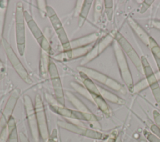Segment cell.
I'll list each match as a JSON object with an SVG mask.
<instances>
[{
	"label": "cell",
	"mask_w": 160,
	"mask_h": 142,
	"mask_svg": "<svg viewBox=\"0 0 160 142\" xmlns=\"http://www.w3.org/2000/svg\"><path fill=\"white\" fill-rule=\"evenodd\" d=\"M113 47L121 78L124 83L126 84L129 91L131 93H134V84L133 79L124 53L116 40L114 43Z\"/></svg>",
	"instance_id": "6da1fadb"
},
{
	"label": "cell",
	"mask_w": 160,
	"mask_h": 142,
	"mask_svg": "<svg viewBox=\"0 0 160 142\" xmlns=\"http://www.w3.org/2000/svg\"><path fill=\"white\" fill-rule=\"evenodd\" d=\"M77 69L79 72L84 73L89 78L101 83L114 91L121 92L122 94L126 93V89L119 82L99 71L81 65L77 67Z\"/></svg>",
	"instance_id": "7a4b0ae2"
},
{
	"label": "cell",
	"mask_w": 160,
	"mask_h": 142,
	"mask_svg": "<svg viewBox=\"0 0 160 142\" xmlns=\"http://www.w3.org/2000/svg\"><path fill=\"white\" fill-rule=\"evenodd\" d=\"M24 11L23 5L21 2L16 4L15 21H16V39L18 52L22 56L25 51V26H24Z\"/></svg>",
	"instance_id": "3957f363"
},
{
	"label": "cell",
	"mask_w": 160,
	"mask_h": 142,
	"mask_svg": "<svg viewBox=\"0 0 160 142\" xmlns=\"http://www.w3.org/2000/svg\"><path fill=\"white\" fill-rule=\"evenodd\" d=\"M57 124L59 126V127L62 129H64L70 132L78 134L82 136H85L86 138H91V139H98V140H105L108 139L109 136L96 130H94L92 129L85 128L84 126H79L66 121L58 120L57 121Z\"/></svg>",
	"instance_id": "277c9868"
},
{
	"label": "cell",
	"mask_w": 160,
	"mask_h": 142,
	"mask_svg": "<svg viewBox=\"0 0 160 142\" xmlns=\"http://www.w3.org/2000/svg\"><path fill=\"white\" fill-rule=\"evenodd\" d=\"M1 43L2 44L6 55L12 66H13L14 69H15L16 72L26 83L29 84H32L33 81L31 78L28 72L26 71V69L20 61V60L18 58L15 52L11 46L10 44L4 38L2 39Z\"/></svg>",
	"instance_id": "5b68a950"
},
{
	"label": "cell",
	"mask_w": 160,
	"mask_h": 142,
	"mask_svg": "<svg viewBox=\"0 0 160 142\" xmlns=\"http://www.w3.org/2000/svg\"><path fill=\"white\" fill-rule=\"evenodd\" d=\"M117 31L112 30L101 38H99L94 43L92 49L83 58L81 61V66H84L86 64L93 60L99 54H101L109 44L115 40V36Z\"/></svg>",
	"instance_id": "8992f818"
},
{
	"label": "cell",
	"mask_w": 160,
	"mask_h": 142,
	"mask_svg": "<svg viewBox=\"0 0 160 142\" xmlns=\"http://www.w3.org/2000/svg\"><path fill=\"white\" fill-rule=\"evenodd\" d=\"M34 109L40 137L42 138L44 142H47L49 138L50 134L49 132L44 106L42 98L39 94H36L35 97Z\"/></svg>",
	"instance_id": "52a82bcc"
},
{
	"label": "cell",
	"mask_w": 160,
	"mask_h": 142,
	"mask_svg": "<svg viewBox=\"0 0 160 142\" xmlns=\"http://www.w3.org/2000/svg\"><path fill=\"white\" fill-rule=\"evenodd\" d=\"M49 107L52 112L66 118L98 123L97 118L92 113H82L78 110L67 108L65 106L52 104H49Z\"/></svg>",
	"instance_id": "ba28073f"
},
{
	"label": "cell",
	"mask_w": 160,
	"mask_h": 142,
	"mask_svg": "<svg viewBox=\"0 0 160 142\" xmlns=\"http://www.w3.org/2000/svg\"><path fill=\"white\" fill-rule=\"evenodd\" d=\"M47 16H48L54 29L57 34L58 39L63 48L64 51H67L71 50L70 48V41H69L68 36L66 33V31L64 29L62 24L61 23L59 17L56 14L54 9L49 6H47L46 7Z\"/></svg>",
	"instance_id": "9c48e42d"
},
{
	"label": "cell",
	"mask_w": 160,
	"mask_h": 142,
	"mask_svg": "<svg viewBox=\"0 0 160 142\" xmlns=\"http://www.w3.org/2000/svg\"><path fill=\"white\" fill-rule=\"evenodd\" d=\"M23 100L26 114L33 141L39 142L41 137L35 113L34 105L33 104L32 99L30 98V96L27 94L24 96Z\"/></svg>",
	"instance_id": "30bf717a"
},
{
	"label": "cell",
	"mask_w": 160,
	"mask_h": 142,
	"mask_svg": "<svg viewBox=\"0 0 160 142\" xmlns=\"http://www.w3.org/2000/svg\"><path fill=\"white\" fill-rule=\"evenodd\" d=\"M141 60L143 73L146 76V79L147 81L148 86L151 88L157 105L160 109V86L159 85L158 81L146 58L144 56H141Z\"/></svg>",
	"instance_id": "8fae6325"
},
{
	"label": "cell",
	"mask_w": 160,
	"mask_h": 142,
	"mask_svg": "<svg viewBox=\"0 0 160 142\" xmlns=\"http://www.w3.org/2000/svg\"><path fill=\"white\" fill-rule=\"evenodd\" d=\"M24 19L30 31L41 46V49L49 55L51 54L52 53V49L49 41L44 36L42 32L34 21L31 15L27 11H24Z\"/></svg>",
	"instance_id": "7c38bea8"
},
{
	"label": "cell",
	"mask_w": 160,
	"mask_h": 142,
	"mask_svg": "<svg viewBox=\"0 0 160 142\" xmlns=\"http://www.w3.org/2000/svg\"><path fill=\"white\" fill-rule=\"evenodd\" d=\"M49 74L52 85L56 99L61 106H65L64 93L59 75V72L55 63L52 60L50 61L49 67Z\"/></svg>",
	"instance_id": "4fadbf2b"
},
{
	"label": "cell",
	"mask_w": 160,
	"mask_h": 142,
	"mask_svg": "<svg viewBox=\"0 0 160 142\" xmlns=\"http://www.w3.org/2000/svg\"><path fill=\"white\" fill-rule=\"evenodd\" d=\"M115 40L117 41L121 49L124 53H125L127 56L130 58L133 64L136 66V69L143 73V69L141 63V58L139 56L135 49L131 46V44L127 41V39L118 31H117L115 36Z\"/></svg>",
	"instance_id": "5bb4252c"
},
{
	"label": "cell",
	"mask_w": 160,
	"mask_h": 142,
	"mask_svg": "<svg viewBox=\"0 0 160 142\" xmlns=\"http://www.w3.org/2000/svg\"><path fill=\"white\" fill-rule=\"evenodd\" d=\"M20 96V89L15 88L11 93L0 117V130L7 126L8 121L12 116V113Z\"/></svg>",
	"instance_id": "9a60e30c"
},
{
	"label": "cell",
	"mask_w": 160,
	"mask_h": 142,
	"mask_svg": "<svg viewBox=\"0 0 160 142\" xmlns=\"http://www.w3.org/2000/svg\"><path fill=\"white\" fill-rule=\"evenodd\" d=\"M94 43L86 46L75 48L67 51H63L55 55L53 58L59 61H66L76 58L85 56L92 48Z\"/></svg>",
	"instance_id": "2e32d148"
},
{
	"label": "cell",
	"mask_w": 160,
	"mask_h": 142,
	"mask_svg": "<svg viewBox=\"0 0 160 142\" xmlns=\"http://www.w3.org/2000/svg\"><path fill=\"white\" fill-rule=\"evenodd\" d=\"M101 36V33L99 32H94L93 33L86 35L79 38L70 41V48L71 49L81 48L88 46L89 44L96 43Z\"/></svg>",
	"instance_id": "e0dca14e"
},
{
	"label": "cell",
	"mask_w": 160,
	"mask_h": 142,
	"mask_svg": "<svg viewBox=\"0 0 160 142\" xmlns=\"http://www.w3.org/2000/svg\"><path fill=\"white\" fill-rule=\"evenodd\" d=\"M128 23L134 32L138 35L140 39L145 44L146 46H149V36L148 34L142 28V27L131 17H129L127 19Z\"/></svg>",
	"instance_id": "ac0fdd59"
},
{
	"label": "cell",
	"mask_w": 160,
	"mask_h": 142,
	"mask_svg": "<svg viewBox=\"0 0 160 142\" xmlns=\"http://www.w3.org/2000/svg\"><path fill=\"white\" fill-rule=\"evenodd\" d=\"M49 55L43 50H41L40 61H39V74L40 76L46 78L49 74V67L50 64Z\"/></svg>",
	"instance_id": "d6986e66"
},
{
	"label": "cell",
	"mask_w": 160,
	"mask_h": 142,
	"mask_svg": "<svg viewBox=\"0 0 160 142\" xmlns=\"http://www.w3.org/2000/svg\"><path fill=\"white\" fill-rule=\"evenodd\" d=\"M65 94L67 96L68 100L78 109V111L82 113H91L88 107L71 92L66 91Z\"/></svg>",
	"instance_id": "ffe728a7"
},
{
	"label": "cell",
	"mask_w": 160,
	"mask_h": 142,
	"mask_svg": "<svg viewBox=\"0 0 160 142\" xmlns=\"http://www.w3.org/2000/svg\"><path fill=\"white\" fill-rule=\"evenodd\" d=\"M98 88L99 89V91L101 94V96L103 97V98L106 100H108L110 102H112L113 103L118 104H124L126 101L121 98L119 97L116 94L110 92L109 91H108L107 89L101 88L99 86H98Z\"/></svg>",
	"instance_id": "44dd1931"
},
{
	"label": "cell",
	"mask_w": 160,
	"mask_h": 142,
	"mask_svg": "<svg viewBox=\"0 0 160 142\" xmlns=\"http://www.w3.org/2000/svg\"><path fill=\"white\" fill-rule=\"evenodd\" d=\"M92 2L93 1L91 0L84 1L79 12V21H78V26L79 28H81L84 25V23L86 21V18L88 16Z\"/></svg>",
	"instance_id": "7402d4cb"
},
{
	"label": "cell",
	"mask_w": 160,
	"mask_h": 142,
	"mask_svg": "<svg viewBox=\"0 0 160 142\" xmlns=\"http://www.w3.org/2000/svg\"><path fill=\"white\" fill-rule=\"evenodd\" d=\"M8 142H19V134L18 133L16 121L14 117L12 116L8 123Z\"/></svg>",
	"instance_id": "603a6c76"
},
{
	"label": "cell",
	"mask_w": 160,
	"mask_h": 142,
	"mask_svg": "<svg viewBox=\"0 0 160 142\" xmlns=\"http://www.w3.org/2000/svg\"><path fill=\"white\" fill-rule=\"evenodd\" d=\"M8 3L9 1L7 0L0 1V45L3 39L2 34L6 19V11L8 6Z\"/></svg>",
	"instance_id": "cb8c5ba5"
},
{
	"label": "cell",
	"mask_w": 160,
	"mask_h": 142,
	"mask_svg": "<svg viewBox=\"0 0 160 142\" xmlns=\"http://www.w3.org/2000/svg\"><path fill=\"white\" fill-rule=\"evenodd\" d=\"M149 47L151 49V53L160 73V46L151 36L149 37Z\"/></svg>",
	"instance_id": "d4e9b609"
},
{
	"label": "cell",
	"mask_w": 160,
	"mask_h": 142,
	"mask_svg": "<svg viewBox=\"0 0 160 142\" xmlns=\"http://www.w3.org/2000/svg\"><path fill=\"white\" fill-rule=\"evenodd\" d=\"M70 84L76 91H78L81 94L83 95L84 96L86 97L89 99H91L92 101V99L91 97V95L89 94V92L88 91V90L86 89V88L84 86H82L81 84H80L78 83L75 82V81H71L70 83Z\"/></svg>",
	"instance_id": "484cf974"
},
{
	"label": "cell",
	"mask_w": 160,
	"mask_h": 142,
	"mask_svg": "<svg viewBox=\"0 0 160 142\" xmlns=\"http://www.w3.org/2000/svg\"><path fill=\"white\" fill-rule=\"evenodd\" d=\"M104 3L107 18L109 21H111L113 15V1L112 0H105Z\"/></svg>",
	"instance_id": "4316f807"
},
{
	"label": "cell",
	"mask_w": 160,
	"mask_h": 142,
	"mask_svg": "<svg viewBox=\"0 0 160 142\" xmlns=\"http://www.w3.org/2000/svg\"><path fill=\"white\" fill-rule=\"evenodd\" d=\"M143 134L147 141L149 142H160V138L154 134L152 132H149L146 129L143 131Z\"/></svg>",
	"instance_id": "83f0119b"
},
{
	"label": "cell",
	"mask_w": 160,
	"mask_h": 142,
	"mask_svg": "<svg viewBox=\"0 0 160 142\" xmlns=\"http://www.w3.org/2000/svg\"><path fill=\"white\" fill-rule=\"evenodd\" d=\"M46 1L44 0H41V1H37V4L39 8V10L42 15V17L45 18L47 16V12H46V7L47 4L46 3Z\"/></svg>",
	"instance_id": "f1b7e54d"
},
{
	"label": "cell",
	"mask_w": 160,
	"mask_h": 142,
	"mask_svg": "<svg viewBox=\"0 0 160 142\" xmlns=\"http://www.w3.org/2000/svg\"><path fill=\"white\" fill-rule=\"evenodd\" d=\"M8 129L7 126L3 128L0 130V142H7L8 140Z\"/></svg>",
	"instance_id": "f546056e"
},
{
	"label": "cell",
	"mask_w": 160,
	"mask_h": 142,
	"mask_svg": "<svg viewBox=\"0 0 160 142\" xmlns=\"http://www.w3.org/2000/svg\"><path fill=\"white\" fill-rule=\"evenodd\" d=\"M146 79H143L140 83H138L137 84L134 86V92L138 93L141 90L144 89L145 88L149 86L148 83H146Z\"/></svg>",
	"instance_id": "4dcf8cb0"
},
{
	"label": "cell",
	"mask_w": 160,
	"mask_h": 142,
	"mask_svg": "<svg viewBox=\"0 0 160 142\" xmlns=\"http://www.w3.org/2000/svg\"><path fill=\"white\" fill-rule=\"evenodd\" d=\"M101 1H96V4H95V9H94V19H96L99 18V16L101 14L102 8V4L101 3Z\"/></svg>",
	"instance_id": "1f68e13d"
},
{
	"label": "cell",
	"mask_w": 160,
	"mask_h": 142,
	"mask_svg": "<svg viewBox=\"0 0 160 142\" xmlns=\"http://www.w3.org/2000/svg\"><path fill=\"white\" fill-rule=\"evenodd\" d=\"M154 2L153 0H148V1H144L143 3L142 4V6L140 9V13L141 14L144 13L145 11H147V9L149 8V6L152 4V3Z\"/></svg>",
	"instance_id": "d6a6232c"
},
{
	"label": "cell",
	"mask_w": 160,
	"mask_h": 142,
	"mask_svg": "<svg viewBox=\"0 0 160 142\" xmlns=\"http://www.w3.org/2000/svg\"><path fill=\"white\" fill-rule=\"evenodd\" d=\"M58 141V131L56 129H54L50 134L49 138L47 142H57Z\"/></svg>",
	"instance_id": "836d02e7"
},
{
	"label": "cell",
	"mask_w": 160,
	"mask_h": 142,
	"mask_svg": "<svg viewBox=\"0 0 160 142\" xmlns=\"http://www.w3.org/2000/svg\"><path fill=\"white\" fill-rule=\"evenodd\" d=\"M117 137H118V131L117 130H114L109 135L108 138L107 139V142H116Z\"/></svg>",
	"instance_id": "e575fe53"
},
{
	"label": "cell",
	"mask_w": 160,
	"mask_h": 142,
	"mask_svg": "<svg viewBox=\"0 0 160 142\" xmlns=\"http://www.w3.org/2000/svg\"><path fill=\"white\" fill-rule=\"evenodd\" d=\"M150 129L154 134L160 138V128H159L155 124H152L150 126Z\"/></svg>",
	"instance_id": "d590c367"
},
{
	"label": "cell",
	"mask_w": 160,
	"mask_h": 142,
	"mask_svg": "<svg viewBox=\"0 0 160 142\" xmlns=\"http://www.w3.org/2000/svg\"><path fill=\"white\" fill-rule=\"evenodd\" d=\"M153 118L156 123V125L160 128V113L157 110H154L152 112Z\"/></svg>",
	"instance_id": "8d00e7d4"
},
{
	"label": "cell",
	"mask_w": 160,
	"mask_h": 142,
	"mask_svg": "<svg viewBox=\"0 0 160 142\" xmlns=\"http://www.w3.org/2000/svg\"><path fill=\"white\" fill-rule=\"evenodd\" d=\"M19 139L20 142H30L29 139L22 132L19 133Z\"/></svg>",
	"instance_id": "74e56055"
},
{
	"label": "cell",
	"mask_w": 160,
	"mask_h": 142,
	"mask_svg": "<svg viewBox=\"0 0 160 142\" xmlns=\"http://www.w3.org/2000/svg\"><path fill=\"white\" fill-rule=\"evenodd\" d=\"M151 25L154 28H156V29L160 30V21L153 20V21H151Z\"/></svg>",
	"instance_id": "f35d334b"
},
{
	"label": "cell",
	"mask_w": 160,
	"mask_h": 142,
	"mask_svg": "<svg viewBox=\"0 0 160 142\" xmlns=\"http://www.w3.org/2000/svg\"><path fill=\"white\" fill-rule=\"evenodd\" d=\"M5 72V67L4 66L3 63L0 59V73L3 74Z\"/></svg>",
	"instance_id": "ab89813d"
},
{
	"label": "cell",
	"mask_w": 160,
	"mask_h": 142,
	"mask_svg": "<svg viewBox=\"0 0 160 142\" xmlns=\"http://www.w3.org/2000/svg\"><path fill=\"white\" fill-rule=\"evenodd\" d=\"M139 142H148L147 140L146 139H144V138H141L140 140H139Z\"/></svg>",
	"instance_id": "60d3db41"
},
{
	"label": "cell",
	"mask_w": 160,
	"mask_h": 142,
	"mask_svg": "<svg viewBox=\"0 0 160 142\" xmlns=\"http://www.w3.org/2000/svg\"><path fill=\"white\" fill-rule=\"evenodd\" d=\"M2 77H3L2 74H1V73H0V79H2Z\"/></svg>",
	"instance_id": "b9f144b4"
},
{
	"label": "cell",
	"mask_w": 160,
	"mask_h": 142,
	"mask_svg": "<svg viewBox=\"0 0 160 142\" xmlns=\"http://www.w3.org/2000/svg\"><path fill=\"white\" fill-rule=\"evenodd\" d=\"M107 139H105V140H103L102 142H107Z\"/></svg>",
	"instance_id": "7bdbcfd3"
},
{
	"label": "cell",
	"mask_w": 160,
	"mask_h": 142,
	"mask_svg": "<svg viewBox=\"0 0 160 142\" xmlns=\"http://www.w3.org/2000/svg\"><path fill=\"white\" fill-rule=\"evenodd\" d=\"M119 142H120V141H119Z\"/></svg>",
	"instance_id": "ee69618b"
}]
</instances>
